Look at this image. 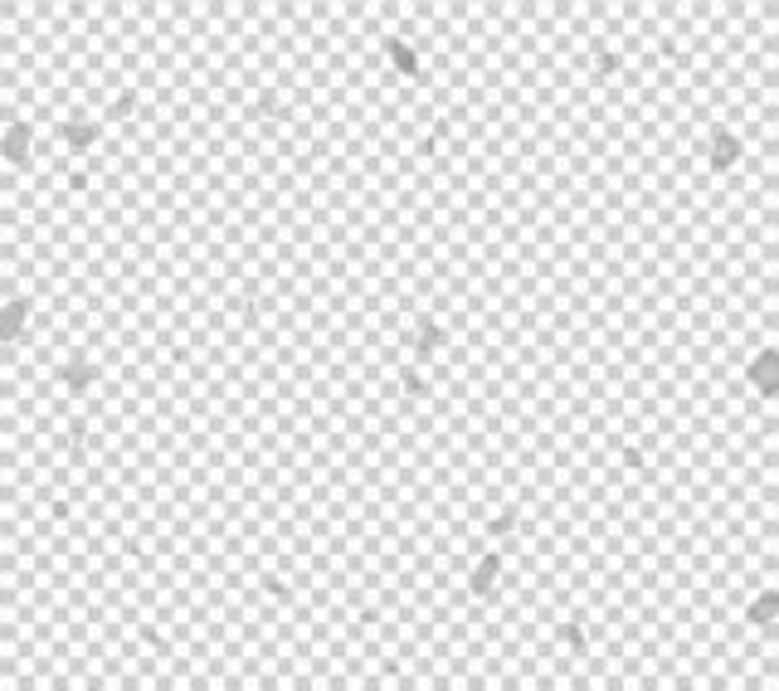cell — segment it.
I'll return each mask as SVG.
<instances>
[{"instance_id": "1", "label": "cell", "mask_w": 779, "mask_h": 691, "mask_svg": "<svg viewBox=\"0 0 779 691\" xmlns=\"http://www.w3.org/2000/svg\"><path fill=\"white\" fill-rule=\"evenodd\" d=\"M390 54H394V63H399L404 73H414V68H419V63H414V49H409L404 39H390Z\"/></svg>"}]
</instances>
